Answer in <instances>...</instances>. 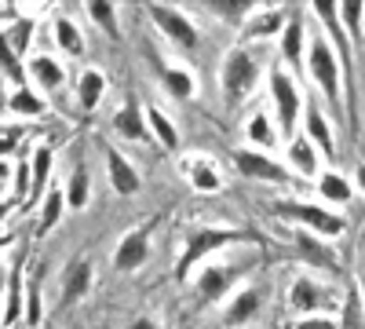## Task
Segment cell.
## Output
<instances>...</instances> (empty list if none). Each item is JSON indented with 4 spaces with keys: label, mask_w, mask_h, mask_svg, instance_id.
Wrapping results in <instances>:
<instances>
[{
    "label": "cell",
    "mask_w": 365,
    "mask_h": 329,
    "mask_svg": "<svg viewBox=\"0 0 365 329\" xmlns=\"http://www.w3.org/2000/svg\"><path fill=\"white\" fill-rule=\"evenodd\" d=\"M51 168H55V146L51 143H37L34 154H29V201L26 205H41L44 194L55 187L51 183Z\"/></svg>",
    "instance_id": "25"
},
{
    "label": "cell",
    "mask_w": 365,
    "mask_h": 329,
    "mask_svg": "<svg viewBox=\"0 0 365 329\" xmlns=\"http://www.w3.org/2000/svg\"><path fill=\"white\" fill-rule=\"evenodd\" d=\"M4 113L8 121H41V117L48 113V96L37 92L34 84H22V88H8V99H4Z\"/></svg>",
    "instance_id": "23"
},
{
    "label": "cell",
    "mask_w": 365,
    "mask_h": 329,
    "mask_svg": "<svg viewBox=\"0 0 365 329\" xmlns=\"http://www.w3.org/2000/svg\"><path fill=\"white\" fill-rule=\"evenodd\" d=\"M8 249V271H4V289H8V300H4V329H15L26 322V293H29V275H26V263Z\"/></svg>",
    "instance_id": "15"
},
{
    "label": "cell",
    "mask_w": 365,
    "mask_h": 329,
    "mask_svg": "<svg viewBox=\"0 0 365 329\" xmlns=\"http://www.w3.org/2000/svg\"><path fill=\"white\" fill-rule=\"evenodd\" d=\"M354 191L365 194V161H358V168H354Z\"/></svg>",
    "instance_id": "38"
},
{
    "label": "cell",
    "mask_w": 365,
    "mask_h": 329,
    "mask_svg": "<svg viewBox=\"0 0 365 329\" xmlns=\"http://www.w3.org/2000/svg\"><path fill=\"white\" fill-rule=\"evenodd\" d=\"M267 88H270V113L278 117V128H282V136L289 143L303 128V110H307L303 84H299V77L289 66H282L278 59H274V66L267 74Z\"/></svg>",
    "instance_id": "7"
},
{
    "label": "cell",
    "mask_w": 365,
    "mask_h": 329,
    "mask_svg": "<svg viewBox=\"0 0 365 329\" xmlns=\"http://www.w3.org/2000/svg\"><path fill=\"white\" fill-rule=\"evenodd\" d=\"M289 15H292V8H285V4H256L252 15L241 22V29H237V44L267 48L270 41H278L285 34Z\"/></svg>",
    "instance_id": "10"
},
{
    "label": "cell",
    "mask_w": 365,
    "mask_h": 329,
    "mask_svg": "<svg viewBox=\"0 0 365 329\" xmlns=\"http://www.w3.org/2000/svg\"><path fill=\"white\" fill-rule=\"evenodd\" d=\"M154 70H158L161 88L175 103H190L197 96V77H194V70L187 63H165V59L154 55Z\"/></svg>",
    "instance_id": "24"
},
{
    "label": "cell",
    "mask_w": 365,
    "mask_h": 329,
    "mask_svg": "<svg viewBox=\"0 0 365 329\" xmlns=\"http://www.w3.org/2000/svg\"><path fill=\"white\" fill-rule=\"evenodd\" d=\"M289 329H344V322L336 315H303Z\"/></svg>",
    "instance_id": "36"
},
{
    "label": "cell",
    "mask_w": 365,
    "mask_h": 329,
    "mask_svg": "<svg viewBox=\"0 0 365 329\" xmlns=\"http://www.w3.org/2000/svg\"><path fill=\"white\" fill-rule=\"evenodd\" d=\"M110 128H113V136H117L120 143H128V146L154 143V136H150V125H146V110L139 106L135 96H125V99H120V106H113Z\"/></svg>",
    "instance_id": "16"
},
{
    "label": "cell",
    "mask_w": 365,
    "mask_h": 329,
    "mask_svg": "<svg viewBox=\"0 0 365 329\" xmlns=\"http://www.w3.org/2000/svg\"><path fill=\"white\" fill-rule=\"evenodd\" d=\"M234 172L245 176V179H256V183H270V187H289L292 183V168L285 161H278L274 154H263V151H252V146H237L234 151Z\"/></svg>",
    "instance_id": "11"
},
{
    "label": "cell",
    "mask_w": 365,
    "mask_h": 329,
    "mask_svg": "<svg viewBox=\"0 0 365 329\" xmlns=\"http://www.w3.org/2000/svg\"><path fill=\"white\" fill-rule=\"evenodd\" d=\"M154 231H158V216H150L117 238V246L110 253V267L117 275H139L150 263V256H154Z\"/></svg>",
    "instance_id": "9"
},
{
    "label": "cell",
    "mask_w": 365,
    "mask_h": 329,
    "mask_svg": "<svg viewBox=\"0 0 365 329\" xmlns=\"http://www.w3.org/2000/svg\"><path fill=\"white\" fill-rule=\"evenodd\" d=\"M179 176L187 179V187L194 194H223L227 191V172L220 168V161L212 158V154H201V151H187V154H179Z\"/></svg>",
    "instance_id": "12"
},
{
    "label": "cell",
    "mask_w": 365,
    "mask_h": 329,
    "mask_svg": "<svg viewBox=\"0 0 365 329\" xmlns=\"http://www.w3.org/2000/svg\"><path fill=\"white\" fill-rule=\"evenodd\" d=\"M358 296H361V308H365V271L358 275Z\"/></svg>",
    "instance_id": "39"
},
{
    "label": "cell",
    "mask_w": 365,
    "mask_h": 329,
    "mask_svg": "<svg viewBox=\"0 0 365 329\" xmlns=\"http://www.w3.org/2000/svg\"><path fill=\"white\" fill-rule=\"evenodd\" d=\"M125 329H161V322H158V315H135Z\"/></svg>",
    "instance_id": "37"
},
{
    "label": "cell",
    "mask_w": 365,
    "mask_h": 329,
    "mask_svg": "<svg viewBox=\"0 0 365 329\" xmlns=\"http://www.w3.org/2000/svg\"><path fill=\"white\" fill-rule=\"evenodd\" d=\"M314 84V96L325 103V110L332 117H344V121H354V106H351V84H347V70H344V59L336 55V48L329 44V37L318 34L311 37L307 48V70H303Z\"/></svg>",
    "instance_id": "3"
},
{
    "label": "cell",
    "mask_w": 365,
    "mask_h": 329,
    "mask_svg": "<svg viewBox=\"0 0 365 329\" xmlns=\"http://www.w3.org/2000/svg\"><path fill=\"white\" fill-rule=\"evenodd\" d=\"M314 187H318V201L329 205V208H336V213H340L344 205L354 201V179H347L340 168H332V165L318 176Z\"/></svg>",
    "instance_id": "28"
},
{
    "label": "cell",
    "mask_w": 365,
    "mask_h": 329,
    "mask_svg": "<svg viewBox=\"0 0 365 329\" xmlns=\"http://www.w3.org/2000/svg\"><path fill=\"white\" fill-rule=\"evenodd\" d=\"M347 304L344 289L332 282L325 271H314V267H299V271L289 278L285 289V308L292 318L303 315H336Z\"/></svg>",
    "instance_id": "5"
},
{
    "label": "cell",
    "mask_w": 365,
    "mask_h": 329,
    "mask_svg": "<svg viewBox=\"0 0 365 329\" xmlns=\"http://www.w3.org/2000/svg\"><path fill=\"white\" fill-rule=\"evenodd\" d=\"M44 322V300H41V271L29 278V293H26V325L41 329Z\"/></svg>",
    "instance_id": "35"
},
{
    "label": "cell",
    "mask_w": 365,
    "mask_h": 329,
    "mask_svg": "<svg viewBox=\"0 0 365 329\" xmlns=\"http://www.w3.org/2000/svg\"><path fill=\"white\" fill-rule=\"evenodd\" d=\"M63 191H66V201H70V213H81V208H88V201H91V168H88L84 158L73 161L70 179H66Z\"/></svg>",
    "instance_id": "33"
},
{
    "label": "cell",
    "mask_w": 365,
    "mask_h": 329,
    "mask_svg": "<svg viewBox=\"0 0 365 329\" xmlns=\"http://www.w3.org/2000/svg\"><path fill=\"white\" fill-rule=\"evenodd\" d=\"M66 213H70L66 191H63V187H51V191L44 194V201L37 205V238H48L58 223H63Z\"/></svg>",
    "instance_id": "32"
},
{
    "label": "cell",
    "mask_w": 365,
    "mask_h": 329,
    "mask_svg": "<svg viewBox=\"0 0 365 329\" xmlns=\"http://www.w3.org/2000/svg\"><path fill=\"white\" fill-rule=\"evenodd\" d=\"M146 125H150V136H154V143L161 146V151H168V154H179L182 151L179 125L172 121L161 106H146Z\"/></svg>",
    "instance_id": "31"
},
{
    "label": "cell",
    "mask_w": 365,
    "mask_h": 329,
    "mask_svg": "<svg viewBox=\"0 0 365 329\" xmlns=\"http://www.w3.org/2000/svg\"><path fill=\"white\" fill-rule=\"evenodd\" d=\"M26 70H29V81H34L37 92L44 96H58L63 88L70 84V74H66V63L58 55H48V51H37L26 59Z\"/></svg>",
    "instance_id": "20"
},
{
    "label": "cell",
    "mask_w": 365,
    "mask_h": 329,
    "mask_svg": "<svg viewBox=\"0 0 365 329\" xmlns=\"http://www.w3.org/2000/svg\"><path fill=\"white\" fill-rule=\"evenodd\" d=\"M146 15L172 51L194 55L201 48V26L190 19V8L182 4H146Z\"/></svg>",
    "instance_id": "8"
},
{
    "label": "cell",
    "mask_w": 365,
    "mask_h": 329,
    "mask_svg": "<svg viewBox=\"0 0 365 329\" xmlns=\"http://www.w3.org/2000/svg\"><path fill=\"white\" fill-rule=\"evenodd\" d=\"M259 253H263V246H252L237 260H220L216 256V260L201 263L194 271V278H190V285L197 289V300L201 304H227L230 296L245 285V278L259 267Z\"/></svg>",
    "instance_id": "4"
},
{
    "label": "cell",
    "mask_w": 365,
    "mask_h": 329,
    "mask_svg": "<svg viewBox=\"0 0 365 329\" xmlns=\"http://www.w3.org/2000/svg\"><path fill=\"white\" fill-rule=\"evenodd\" d=\"M96 278H99V271H96V260L91 256H73V260H66V267H63V275H58V308H77L81 300H88V293L96 289Z\"/></svg>",
    "instance_id": "14"
},
{
    "label": "cell",
    "mask_w": 365,
    "mask_h": 329,
    "mask_svg": "<svg viewBox=\"0 0 365 329\" xmlns=\"http://www.w3.org/2000/svg\"><path fill=\"white\" fill-rule=\"evenodd\" d=\"M270 216L282 220L292 231H307L318 234L325 242H340L347 234V216L336 208L322 205L318 198H274L270 201Z\"/></svg>",
    "instance_id": "6"
},
{
    "label": "cell",
    "mask_w": 365,
    "mask_h": 329,
    "mask_svg": "<svg viewBox=\"0 0 365 329\" xmlns=\"http://www.w3.org/2000/svg\"><path fill=\"white\" fill-rule=\"evenodd\" d=\"M322 151H318V146L307 139V136H292L289 143H285V165L292 168V176L296 179H307V183H318V176L325 172L322 168Z\"/></svg>",
    "instance_id": "22"
},
{
    "label": "cell",
    "mask_w": 365,
    "mask_h": 329,
    "mask_svg": "<svg viewBox=\"0 0 365 329\" xmlns=\"http://www.w3.org/2000/svg\"><path fill=\"white\" fill-rule=\"evenodd\" d=\"M84 19L99 29V34L113 44L125 41V26H120V8L110 4V0H91V4H84Z\"/></svg>",
    "instance_id": "30"
},
{
    "label": "cell",
    "mask_w": 365,
    "mask_h": 329,
    "mask_svg": "<svg viewBox=\"0 0 365 329\" xmlns=\"http://www.w3.org/2000/svg\"><path fill=\"white\" fill-rule=\"evenodd\" d=\"M274 59L278 55H270L267 48H256V44H237L223 51L220 59V99H223V110H237V106H245L252 96H256V88L263 84V77L270 74L274 66Z\"/></svg>",
    "instance_id": "2"
},
{
    "label": "cell",
    "mask_w": 365,
    "mask_h": 329,
    "mask_svg": "<svg viewBox=\"0 0 365 329\" xmlns=\"http://www.w3.org/2000/svg\"><path fill=\"white\" fill-rule=\"evenodd\" d=\"M263 246V234L252 227H230V223H187L179 227V260H175V282L190 285L201 263L223 256L227 249Z\"/></svg>",
    "instance_id": "1"
},
{
    "label": "cell",
    "mask_w": 365,
    "mask_h": 329,
    "mask_svg": "<svg viewBox=\"0 0 365 329\" xmlns=\"http://www.w3.org/2000/svg\"><path fill=\"white\" fill-rule=\"evenodd\" d=\"M51 41L58 44V55L66 59H81L84 55V34H81V22L63 15V11H51Z\"/></svg>",
    "instance_id": "29"
},
{
    "label": "cell",
    "mask_w": 365,
    "mask_h": 329,
    "mask_svg": "<svg viewBox=\"0 0 365 329\" xmlns=\"http://www.w3.org/2000/svg\"><path fill=\"white\" fill-rule=\"evenodd\" d=\"M106 88H110V81H106V74L99 66H84L77 74V81H73V103H77V110L84 117H91L99 110V103L106 99Z\"/></svg>",
    "instance_id": "26"
},
{
    "label": "cell",
    "mask_w": 365,
    "mask_h": 329,
    "mask_svg": "<svg viewBox=\"0 0 365 329\" xmlns=\"http://www.w3.org/2000/svg\"><path fill=\"white\" fill-rule=\"evenodd\" d=\"M303 136H307L318 151H322V158L332 165L336 161V128H332V113L325 110V103L314 96V99H307V110H303V128H299Z\"/></svg>",
    "instance_id": "17"
},
{
    "label": "cell",
    "mask_w": 365,
    "mask_h": 329,
    "mask_svg": "<svg viewBox=\"0 0 365 329\" xmlns=\"http://www.w3.org/2000/svg\"><path fill=\"white\" fill-rule=\"evenodd\" d=\"M245 143L252 146V151H263V154H274V146H278L285 136L278 128V117H274L270 110H256L245 117Z\"/></svg>",
    "instance_id": "27"
},
{
    "label": "cell",
    "mask_w": 365,
    "mask_h": 329,
    "mask_svg": "<svg viewBox=\"0 0 365 329\" xmlns=\"http://www.w3.org/2000/svg\"><path fill=\"white\" fill-rule=\"evenodd\" d=\"M307 4H299L292 8L289 15V26H285V34L278 37V63L289 66L296 77H303V70H307V48H311V37H307Z\"/></svg>",
    "instance_id": "13"
},
{
    "label": "cell",
    "mask_w": 365,
    "mask_h": 329,
    "mask_svg": "<svg viewBox=\"0 0 365 329\" xmlns=\"http://www.w3.org/2000/svg\"><path fill=\"white\" fill-rule=\"evenodd\" d=\"M103 161H106V183L117 198H135L143 191V172L128 161L125 151H117L113 143H103Z\"/></svg>",
    "instance_id": "18"
},
{
    "label": "cell",
    "mask_w": 365,
    "mask_h": 329,
    "mask_svg": "<svg viewBox=\"0 0 365 329\" xmlns=\"http://www.w3.org/2000/svg\"><path fill=\"white\" fill-rule=\"evenodd\" d=\"M340 22L347 29V37L354 41V48L365 44V4H340Z\"/></svg>",
    "instance_id": "34"
},
{
    "label": "cell",
    "mask_w": 365,
    "mask_h": 329,
    "mask_svg": "<svg viewBox=\"0 0 365 329\" xmlns=\"http://www.w3.org/2000/svg\"><path fill=\"white\" fill-rule=\"evenodd\" d=\"M292 242H296L303 267H314V271H325V275L340 271V253L332 249V242H325L318 234H307V231H292Z\"/></svg>",
    "instance_id": "21"
},
{
    "label": "cell",
    "mask_w": 365,
    "mask_h": 329,
    "mask_svg": "<svg viewBox=\"0 0 365 329\" xmlns=\"http://www.w3.org/2000/svg\"><path fill=\"white\" fill-rule=\"evenodd\" d=\"M263 308H267V289L263 285H241L230 300L223 304V325L227 329H245V325H252L259 315H263Z\"/></svg>",
    "instance_id": "19"
}]
</instances>
